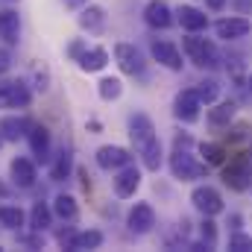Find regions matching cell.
Returning <instances> with one entry per match:
<instances>
[{"instance_id": "1", "label": "cell", "mask_w": 252, "mask_h": 252, "mask_svg": "<svg viewBox=\"0 0 252 252\" xmlns=\"http://www.w3.org/2000/svg\"><path fill=\"white\" fill-rule=\"evenodd\" d=\"M185 50H188V56L199 64V67H211V64H217V47H214L208 38H196V35H190V38H185Z\"/></svg>"}, {"instance_id": "2", "label": "cell", "mask_w": 252, "mask_h": 252, "mask_svg": "<svg viewBox=\"0 0 252 252\" xmlns=\"http://www.w3.org/2000/svg\"><path fill=\"white\" fill-rule=\"evenodd\" d=\"M129 135L135 141V150L141 153L144 147H150L156 141V129H153V121L147 115H132L129 118Z\"/></svg>"}, {"instance_id": "3", "label": "cell", "mask_w": 252, "mask_h": 252, "mask_svg": "<svg viewBox=\"0 0 252 252\" xmlns=\"http://www.w3.org/2000/svg\"><path fill=\"white\" fill-rule=\"evenodd\" d=\"M190 202H193L205 217H214V214L223 211V199H220V193L214 188H196L190 193Z\"/></svg>"}, {"instance_id": "4", "label": "cell", "mask_w": 252, "mask_h": 252, "mask_svg": "<svg viewBox=\"0 0 252 252\" xmlns=\"http://www.w3.org/2000/svg\"><path fill=\"white\" fill-rule=\"evenodd\" d=\"M170 167H173L176 179H199V176H205V164H196L182 150H176V156L170 158Z\"/></svg>"}, {"instance_id": "5", "label": "cell", "mask_w": 252, "mask_h": 252, "mask_svg": "<svg viewBox=\"0 0 252 252\" xmlns=\"http://www.w3.org/2000/svg\"><path fill=\"white\" fill-rule=\"evenodd\" d=\"M153 226H156V211H153V205L138 202V205L129 211V229L138 232V235H144V232H150Z\"/></svg>"}, {"instance_id": "6", "label": "cell", "mask_w": 252, "mask_h": 252, "mask_svg": "<svg viewBox=\"0 0 252 252\" xmlns=\"http://www.w3.org/2000/svg\"><path fill=\"white\" fill-rule=\"evenodd\" d=\"M250 161H252V158H241V161H235V164H229V167H226L223 179H226V185H229V188L244 190V188L252 182V176H250Z\"/></svg>"}, {"instance_id": "7", "label": "cell", "mask_w": 252, "mask_h": 252, "mask_svg": "<svg viewBox=\"0 0 252 252\" xmlns=\"http://www.w3.org/2000/svg\"><path fill=\"white\" fill-rule=\"evenodd\" d=\"M129 150L124 147H100L97 150V164L103 167V170H112V167H126L129 164Z\"/></svg>"}, {"instance_id": "8", "label": "cell", "mask_w": 252, "mask_h": 252, "mask_svg": "<svg viewBox=\"0 0 252 252\" xmlns=\"http://www.w3.org/2000/svg\"><path fill=\"white\" fill-rule=\"evenodd\" d=\"M115 56H118V64H121V70L124 73H141L144 70V62H141V53L132 47V44H118L115 47Z\"/></svg>"}, {"instance_id": "9", "label": "cell", "mask_w": 252, "mask_h": 252, "mask_svg": "<svg viewBox=\"0 0 252 252\" xmlns=\"http://www.w3.org/2000/svg\"><path fill=\"white\" fill-rule=\"evenodd\" d=\"M0 100L6 103V106H18V109H24L27 103H30V91H27V85L24 82H6V85H0Z\"/></svg>"}, {"instance_id": "10", "label": "cell", "mask_w": 252, "mask_h": 252, "mask_svg": "<svg viewBox=\"0 0 252 252\" xmlns=\"http://www.w3.org/2000/svg\"><path fill=\"white\" fill-rule=\"evenodd\" d=\"M196 115H199V97H196V91H182L176 97V118L190 124V121H196Z\"/></svg>"}, {"instance_id": "11", "label": "cell", "mask_w": 252, "mask_h": 252, "mask_svg": "<svg viewBox=\"0 0 252 252\" xmlns=\"http://www.w3.org/2000/svg\"><path fill=\"white\" fill-rule=\"evenodd\" d=\"M153 56L164 64V67H170V70H179L182 67V56H179V50L170 41H153Z\"/></svg>"}, {"instance_id": "12", "label": "cell", "mask_w": 252, "mask_h": 252, "mask_svg": "<svg viewBox=\"0 0 252 252\" xmlns=\"http://www.w3.org/2000/svg\"><path fill=\"white\" fill-rule=\"evenodd\" d=\"M250 30H252V24L247 18H223L217 24V35L220 38H244Z\"/></svg>"}, {"instance_id": "13", "label": "cell", "mask_w": 252, "mask_h": 252, "mask_svg": "<svg viewBox=\"0 0 252 252\" xmlns=\"http://www.w3.org/2000/svg\"><path fill=\"white\" fill-rule=\"evenodd\" d=\"M138 185H141V173L135 167H124L118 173V179H115V193L118 196H132L138 190Z\"/></svg>"}, {"instance_id": "14", "label": "cell", "mask_w": 252, "mask_h": 252, "mask_svg": "<svg viewBox=\"0 0 252 252\" xmlns=\"http://www.w3.org/2000/svg\"><path fill=\"white\" fill-rule=\"evenodd\" d=\"M18 32H21L18 12H12V9H3V12H0V38H3L6 44H18Z\"/></svg>"}, {"instance_id": "15", "label": "cell", "mask_w": 252, "mask_h": 252, "mask_svg": "<svg viewBox=\"0 0 252 252\" xmlns=\"http://www.w3.org/2000/svg\"><path fill=\"white\" fill-rule=\"evenodd\" d=\"M144 18H147V24L150 27H158V30H164V27H170V9H167V3H161V0H153L150 6H147V12H144Z\"/></svg>"}, {"instance_id": "16", "label": "cell", "mask_w": 252, "mask_h": 252, "mask_svg": "<svg viewBox=\"0 0 252 252\" xmlns=\"http://www.w3.org/2000/svg\"><path fill=\"white\" fill-rule=\"evenodd\" d=\"M12 176L21 188H32L35 185V164L30 158H15L12 161Z\"/></svg>"}, {"instance_id": "17", "label": "cell", "mask_w": 252, "mask_h": 252, "mask_svg": "<svg viewBox=\"0 0 252 252\" xmlns=\"http://www.w3.org/2000/svg\"><path fill=\"white\" fill-rule=\"evenodd\" d=\"M176 15H179V24H182L185 30H190V32H199V30H205V24H208V18H205L199 9H193V6H182Z\"/></svg>"}, {"instance_id": "18", "label": "cell", "mask_w": 252, "mask_h": 252, "mask_svg": "<svg viewBox=\"0 0 252 252\" xmlns=\"http://www.w3.org/2000/svg\"><path fill=\"white\" fill-rule=\"evenodd\" d=\"M30 147H32V153L38 158H47V153H50V132L44 126H32L30 129Z\"/></svg>"}, {"instance_id": "19", "label": "cell", "mask_w": 252, "mask_h": 252, "mask_svg": "<svg viewBox=\"0 0 252 252\" xmlns=\"http://www.w3.org/2000/svg\"><path fill=\"white\" fill-rule=\"evenodd\" d=\"M79 24H82L88 32H100L103 24H106V12H103L100 6H88V9L79 15Z\"/></svg>"}, {"instance_id": "20", "label": "cell", "mask_w": 252, "mask_h": 252, "mask_svg": "<svg viewBox=\"0 0 252 252\" xmlns=\"http://www.w3.org/2000/svg\"><path fill=\"white\" fill-rule=\"evenodd\" d=\"M106 62H109V53H106L103 47L85 50V53L79 56V64H82V70H100V67H106Z\"/></svg>"}, {"instance_id": "21", "label": "cell", "mask_w": 252, "mask_h": 252, "mask_svg": "<svg viewBox=\"0 0 252 252\" xmlns=\"http://www.w3.org/2000/svg\"><path fill=\"white\" fill-rule=\"evenodd\" d=\"M27 129H30V121H24V118H3V121H0V132H3V138H9V141H18Z\"/></svg>"}, {"instance_id": "22", "label": "cell", "mask_w": 252, "mask_h": 252, "mask_svg": "<svg viewBox=\"0 0 252 252\" xmlns=\"http://www.w3.org/2000/svg\"><path fill=\"white\" fill-rule=\"evenodd\" d=\"M232 118H235V103H220V106H214V109L208 112V124L214 126V129L226 126Z\"/></svg>"}, {"instance_id": "23", "label": "cell", "mask_w": 252, "mask_h": 252, "mask_svg": "<svg viewBox=\"0 0 252 252\" xmlns=\"http://www.w3.org/2000/svg\"><path fill=\"white\" fill-rule=\"evenodd\" d=\"M100 244H103V235L100 232H79V235H73L70 250H97Z\"/></svg>"}, {"instance_id": "24", "label": "cell", "mask_w": 252, "mask_h": 252, "mask_svg": "<svg viewBox=\"0 0 252 252\" xmlns=\"http://www.w3.org/2000/svg\"><path fill=\"white\" fill-rule=\"evenodd\" d=\"M141 156H144V167L147 170H158V164H161V144H158V138L150 147H144Z\"/></svg>"}, {"instance_id": "25", "label": "cell", "mask_w": 252, "mask_h": 252, "mask_svg": "<svg viewBox=\"0 0 252 252\" xmlns=\"http://www.w3.org/2000/svg\"><path fill=\"white\" fill-rule=\"evenodd\" d=\"M30 223H32L35 232L47 229V226H50V208H47L44 202H35V205H32V214H30Z\"/></svg>"}, {"instance_id": "26", "label": "cell", "mask_w": 252, "mask_h": 252, "mask_svg": "<svg viewBox=\"0 0 252 252\" xmlns=\"http://www.w3.org/2000/svg\"><path fill=\"white\" fill-rule=\"evenodd\" d=\"M53 211H56L62 220H70V217H76V202H73V196H67V193H59V196H56V202H53Z\"/></svg>"}, {"instance_id": "27", "label": "cell", "mask_w": 252, "mask_h": 252, "mask_svg": "<svg viewBox=\"0 0 252 252\" xmlns=\"http://www.w3.org/2000/svg\"><path fill=\"white\" fill-rule=\"evenodd\" d=\"M0 223L6 229H21L24 226V211L21 208H0Z\"/></svg>"}, {"instance_id": "28", "label": "cell", "mask_w": 252, "mask_h": 252, "mask_svg": "<svg viewBox=\"0 0 252 252\" xmlns=\"http://www.w3.org/2000/svg\"><path fill=\"white\" fill-rule=\"evenodd\" d=\"M100 97L103 100H118L121 97V79H103L100 82Z\"/></svg>"}, {"instance_id": "29", "label": "cell", "mask_w": 252, "mask_h": 252, "mask_svg": "<svg viewBox=\"0 0 252 252\" xmlns=\"http://www.w3.org/2000/svg\"><path fill=\"white\" fill-rule=\"evenodd\" d=\"M196 91V97H199V103H214V97H217V82H199V88H193Z\"/></svg>"}, {"instance_id": "30", "label": "cell", "mask_w": 252, "mask_h": 252, "mask_svg": "<svg viewBox=\"0 0 252 252\" xmlns=\"http://www.w3.org/2000/svg\"><path fill=\"white\" fill-rule=\"evenodd\" d=\"M199 153L205 156V161H208V164H220V161H223V156H226V153H223V147H217V144H202V147H199Z\"/></svg>"}, {"instance_id": "31", "label": "cell", "mask_w": 252, "mask_h": 252, "mask_svg": "<svg viewBox=\"0 0 252 252\" xmlns=\"http://www.w3.org/2000/svg\"><path fill=\"white\" fill-rule=\"evenodd\" d=\"M70 153H62L59 156V161H56V167H53V179H67V173H70Z\"/></svg>"}, {"instance_id": "32", "label": "cell", "mask_w": 252, "mask_h": 252, "mask_svg": "<svg viewBox=\"0 0 252 252\" xmlns=\"http://www.w3.org/2000/svg\"><path fill=\"white\" fill-rule=\"evenodd\" d=\"M229 250H235V252L252 250V238H247V235H235V238L229 241Z\"/></svg>"}, {"instance_id": "33", "label": "cell", "mask_w": 252, "mask_h": 252, "mask_svg": "<svg viewBox=\"0 0 252 252\" xmlns=\"http://www.w3.org/2000/svg\"><path fill=\"white\" fill-rule=\"evenodd\" d=\"M202 238H205L208 244H214V238H217V229H214V223H211V220H205V223H202Z\"/></svg>"}, {"instance_id": "34", "label": "cell", "mask_w": 252, "mask_h": 252, "mask_svg": "<svg viewBox=\"0 0 252 252\" xmlns=\"http://www.w3.org/2000/svg\"><path fill=\"white\" fill-rule=\"evenodd\" d=\"M238 12H252V0H238Z\"/></svg>"}, {"instance_id": "35", "label": "cell", "mask_w": 252, "mask_h": 252, "mask_svg": "<svg viewBox=\"0 0 252 252\" xmlns=\"http://www.w3.org/2000/svg\"><path fill=\"white\" fill-rule=\"evenodd\" d=\"M182 147H190V138H188V135H179V138H176V150H182Z\"/></svg>"}, {"instance_id": "36", "label": "cell", "mask_w": 252, "mask_h": 252, "mask_svg": "<svg viewBox=\"0 0 252 252\" xmlns=\"http://www.w3.org/2000/svg\"><path fill=\"white\" fill-rule=\"evenodd\" d=\"M6 67H9V53H6V50H0V73H3Z\"/></svg>"}, {"instance_id": "37", "label": "cell", "mask_w": 252, "mask_h": 252, "mask_svg": "<svg viewBox=\"0 0 252 252\" xmlns=\"http://www.w3.org/2000/svg\"><path fill=\"white\" fill-rule=\"evenodd\" d=\"M208 6L217 12V9H223V6H226V0H208Z\"/></svg>"}, {"instance_id": "38", "label": "cell", "mask_w": 252, "mask_h": 252, "mask_svg": "<svg viewBox=\"0 0 252 252\" xmlns=\"http://www.w3.org/2000/svg\"><path fill=\"white\" fill-rule=\"evenodd\" d=\"M64 6H70V9H79V6H85V0H64Z\"/></svg>"}, {"instance_id": "39", "label": "cell", "mask_w": 252, "mask_h": 252, "mask_svg": "<svg viewBox=\"0 0 252 252\" xmlns=\"http://www.w3.org/2000/svg\"><path fill=\"white\" fill-rule=\"evenodd\" d=\"M0 196H9V188H6L3 182H0Z\"/></svg>"}, {"instance_id": "40", "label": "cell", "mask_w": 252, "mask_h": 252, "mask_svg": "<svg viewBox=\"0 0 252 252\" xmlns=\"http://www.w3.org/2000/svg\"><path fill=\"white\" fill-rule=\"evenodd\" d=\"M0 144H3V138H0Z\"/></svg>"}, {"instance_id": "41", "label": "cell", "mask_w": 252, "mask_h": 252, "mask_svg": "<svg viewBox=\"0 0 252 252\" xmlns=\"http://www.w3.org/2000/svg\"><path fill=\"white\" fill-rule=\"evenodd\" d=\"M250 85H252V79H250Z\"/></svg>"}, {"instance_id": "42", "label": "cell", "mask_w": 252, "mask_h": 252, "mask_svg": "<svg viewBox=\"0 0 252 252\" xmlns=\"http://www.w3.org/2000/svg\"><path fill=\"white\" fill-rule=\"evenodd\" d=\"M250 185H252V182H250Z\"/></svg>"}]
</instances>
